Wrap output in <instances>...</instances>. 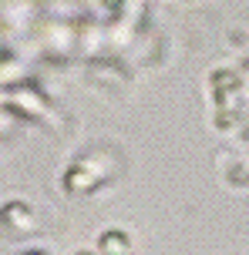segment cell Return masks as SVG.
<instances>
[{
  "mask_svg": "<svg viewBox=\"0 0 249 255\" xmlns=\"http://www.w3.org/2000/svg\"><path fill=\"white\" fill-rule=\"evenodd\" d=\"M101 7H105L108 13H121L125 10V0H101Z\"/></svg>",
  "mask_w": 249,
  "mask_h": 255,
  "instance_id": "cell-2",
  "label": "cell"
},
{
  "mask_svg": "<svg viewBox=\"0 0 249 255\" xmlns=\"http://www.w3.org/2000/svg\"><path fill=\"white\" fill-rule=\"evenodd\" d=\"M74 255H98V252H94V249H78Z\"/></svg>",
  "mask_w": 249,
  "mask_h": 255,
  "instance_id": "cell-3",
  "label": "cell"
},
{
  "mask_svg": "<svg viewBox=\"0 0 249 255\" xmlns=\"http://www.w3.org/2000/svg\"><path fill=\"white\" fill-rule=\"evenodd\" d=\"M128 232L125 229H108L101 232V239H98V249L105 255H128Z\"/></svg>",
  "mask_w": 249,
  "mask_h": 255,
  "instance_id": "cell-1",
  "label": "cell"
}]
</instances>
